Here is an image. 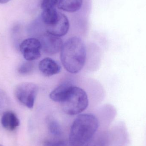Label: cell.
<instances>
[{
    "instance_id": "obj_7",
    "label": "cell",
    "mask_w": 146,
    "mask_h": 146,
    "mask_svg": "<svg viewBox=\"0 0 146 146\" xmlns=\"http://www.w3.org/2000/svg\"><path fill=\"white\" fill-rule=\"evenodd\" d=\"M70 23L67 17L62 13H59L56 21L51 25L46 26L47 33L56 36L61 37L68 33Z\"/></svg>"
},
{
    "instance_id": "obj_4",
    "label": "cell",
    "mask_w": 146,
    "mask_h": 146,
    "mask_svg": "<svg viewBox=\"0 0 146 146\" xmlns=\"http://www.w3.org/2000/svg\"><path fill=\"white\" fill-rule=\"evenodd\" d=\"M38 91L36 84L24 82L18 85L15 90V95L20 103L29 109H32Z\"/></svg>"
},
{
    "instance_id": "obj_10",
    "label": "cell",
    "mask_w": 146,
    "mask_h": 146,
    "mask_svg": "<svg viewBox=\"0 0 146 146\" xmlns=\"http://www.w3.org/2000/svg\"><path fill=\"white\" fill-rule=\"evenodd\" d=\"M1 124L6 130L13 131L20 125V121L15 113L10 111H4L1 117Z\"/></svg>"
},
{
    "instance_id": "obj_14",
    "label": "cell",
    "mask_w": 146,
    "mask_h": 146,
    "mask_svg": "<svg viewBox=\"0 0 146 146\" xmlns=\"http://www.w3.org/2000/svg\"><path fill=\"white\" fill-rule=\"evenodd\" d=\"M48 129L50 133L53 135H60L61 133V128L59 123L55 120H51L49 121L48 124Z\"/></svg>"
},
{
    "instance_id": "obj_18",
    "label": "cell",
    "mask_w": 146,
    "mask_h": 146,
    "mask_svg": "<svg viewBox=\"0 0 146 146\" xmlns=\"http://www.w3.org/2000/svg\"><path fill=\"white\" fill-rule=\"evenodd\" d=\"M44 146H68V145L64 141H47Z\"/></svg>"
},
{
    "instance_id": "obj_3",
    "label": "cell",
    "mask_w": 146,
    "mask_h": 146,
    "mask_svg": "<svg viewBox=\"0 0 146 146\" xmlns=\"http://www.w3.org/2000/svg\"><path fill=\"white\" fill-rule=\"evenodd\" d=\"M61 104L62 110L66 114L75 115L80 114L87 108L89 100L85 90L74 86Z\"/></svg>"
},
{
    "instance_id": "obj_8",
    "label": "cell",
    "mask_w": 146,
    "mask_h": 146,
    "mask_svg": "<svg viewBox=\"0 0 146 146\" xmlns=\"http://www.w3.org/2000/svg\"><path fill=\"white\" fill-rule=\"evenodd\" d=\"M38 69L43 75L50 76L60 72L61 66L54 59L45 57L39 62Z\"/></svg>"
},
{
    "instance_id": "obj_2",
    "label": "cell",
    "mask_w": 146,
    "mask_h": 146,
    "mask_svg": "<svg viewBox=\"0 0 146 146\" xmlns=\"http://www.w3.org/2000/svg\"><path fill=\"white\" fill-rule=\"evenodd\" d=\"M99 126L98 118L92 114L79 115L70 129L69 146H84L94 137Z\"/></svg>"
},
{
    "instance_id": "obj_19",
    "label": "cell",
    "mask_w": 146,
    "mask_h": 146,
    "mask_svg": "<svg viewBox=\"0 0 146 146\" xmlns=\"http://www.w3.org/2000/svg\"><path fill=\"white\" fill-rule=\"evenodd\" d=\"M10 0H0V3H7Z\"/></svg>"
},
{
    "instance_id": "obj_11",
    "label": "cell",
    "mask_w": 146,
    "mask_h": 146,
    "mask_svg": "<svg viewBox=\"0 0 146 146\" xmlns=\"http://www.w3.org/2000/svg\"><path fill=\"white\" fill-rule=\"evenodd\" d=\"M83 0H58L57 7L68 13H74L80 9Z\"/></svg>"
},
{
    "instance_id": "obj_17",
    "label": "cell",
    "mask_w": 146,
    "mask_h": 146,
    "mask_svg": "<svg viewBox=\"0 0 146 146\" xmlns=\"http://www.w3.org/2000/svg\"><path fill=\"white\" fill-rule=\"evenodd\" d=\"M104 140L100 137L95 138L94 139L93 137L92 139L84 146H105V143Z\"/></svg>"
},
{
    "instance_id": "obj_13",
    "label": "cell",
    "mask_w": 146,
    "mask_h": 146,
    "mask_svg": "<svg viewBox=\"0 0 146 146\" xmlns=\"http://www.w3.org/2000/svg\"><path fill=\"white\" fill-rule=\"evenodd\" d=\"M35 68L33 61H27L21 63L18 68V71L19 74L27 75L32 72Z\"/></svg>"
},
{
    "instance_id": "obj_12",
    "label": "cell",
    "mask_w": 146,
    "mask_h": 146,
    "mask_svg": "<svg viewBox=\"0 0 146 146\" xmlns=\"http://www.w3.org/2000/svg\"><path fill=\"white\" fill-rule=\"evenodd\" d=\"M59 14L56 8L43 10L41 15L42 21L46 26L51 25L56 21Z\"/></svg>"
},
{
    "instance_id": "obj_20",
    "label": "cell",
    "mask_w": 146,
    "mask_h": 146,
    "mask_svg": "<svg viewBox=\"0 0 146 146\" xmlns=\"http://www.w3.org/2000/svg\"><path fill=\"white\" fill-rule=\"evenodd\" d=\"M0 146H3L2 145H0Z\"/></svg>"
},
{
    "instance_id": "obj_9",
    "label": "cell",
    "mask_w": 146,
    "mask_h": 146,
    "mask_svg": "<svg viewBox=\"0 0 146 146\" xmlns=\"http://www.w3.org/2000/svg\"><path fill=\"white\" fill-rule=\"evenodd\" d=\"M73 86L71 82H64L50 93V98L54 102L61 103L65 99Z\"/></svg>"
},
{
    "instance_id": "obj_1",
    "label": "cell",
    "mask_w": 146,
    "mask_h": 146,
    "mask_svg": "<svg viewBox=\"0 0 146 146\" xmlns=\"http://www.w3.org/2000/svg\"><path fill=\"white\" fill-rule=\"evenodd\" d=\"M86 58V48L79 37H72L63 43L60 51V60L66 71L72 74L80 72Z\"/></svg>"
},
{
    "instance_id": "obj_15",
    "label": "cell",
    "mask_w": 146,
    "mask_h": 146,
    "mask_svg": "<svg viewBox=\"0 0 146 146\" xmlns=\"http://www.w3.org/2000/svg\"><path fill=\"white\" fill-rule=\"evenodd\" d=\"M9 102V100L7 94L0 88V113L6 108Z\"/></svg>"
},
{
    "instance_id": "obj_16",
    "label": "cell",
    "mask_w": 146,
    "mask_h": 146,
    "mask_svg": "<svg viewBox=\"0 0 146 146\" xmlns=\"http://www.w3.org/2000/svg\"><path fill=\"white\" fill-rule=\"evenodd\" d=\"M58 0H43L41 3L42 10L49 9L56 7Z\"/></svg>"
},
{
    "instance_id": "obj_6",
    "label": "cell",
    "mask_w": 146,
    "mask_h": 146,
    "mask_svg": "<svg viewBox=\"0 0 146 146\" xmlns=\"http://www.w3.org/2000/svg\"><path fill=\"white\" fill-rule=\"evenodd\" d=\"M42 50L48 55H54L60 52L63 43L61 37L46 33L40 39Z\"/></svg>"
},
{
    "instance_id": "obj_5",
    "label": "cell",
    "mask_w": 146,
    "mask_h": 146,
    "mask_svg": "<svg viewBox=\"0 0 146 146\" xmlns=\"http://www.w3.org/2000/svg\"><path fill=\"white\" fill-rule=\"evenodd\" d=\"M19 50L26 60L33 61L41 57V42L35 38H27L20 44Z\"/></svg>"
}]
</instances>
